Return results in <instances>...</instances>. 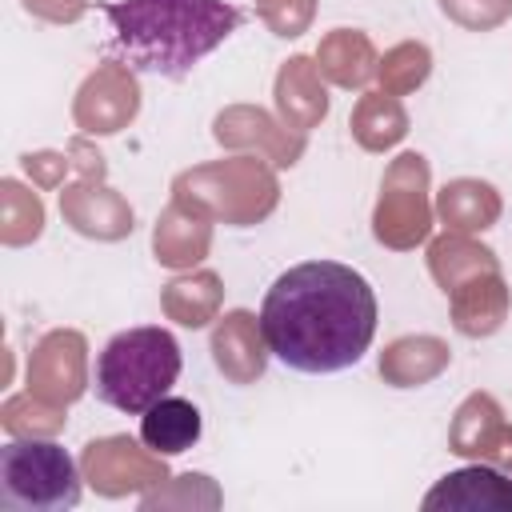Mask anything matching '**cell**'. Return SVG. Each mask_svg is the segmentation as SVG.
<instances>
[{"label":"cell","mask_w":512,"mask_h":512,"mask_svg":"<svg viewBox=\"0 0 512 512\" xmlns=\"http://www.w3.org/2000/svg\"><path fill=\"white\" fill-rule=\"evenodd\" d=\"M172 200L204 212L212 224L252 228L268 220L280 204L276 168L256 152H236L224 160L192 164L172 176Z\"/></svg>","instance_id":"obj_3"},{"label":"cell","mask_w":512,"mask_h":512,"mask_svg":"<svg viewBox=\"0 0 512 512\" xmlns=\"http://www.w3.org/2000/svg\"><path fill=\"white\" fill-rule=\"evenodd\" d=\"M448 452L492 468H512V420L492 392H472L460 400L448 424Z\"/></svg>","instance_id":"obj_11"},{"label":"cell","mask_w":512,"mask_h":512,"mask_svg":"<svg viewBox=\"0 0 512 512\" xmlns=\"http://www.w3.org/2000/svg\"><path fill=\"white\" fill-rule=\"evenodd\" d=\"M448 308H452V328L460 336L484 340L504 328L508 308H512V288L504 272H480L448 292Z\"/></svg>","instance_id":"obj_17"},{"label":"cell","mask_w":512,"mask_h":512,"mask_svg":"<svg viewBox=\"0 0 512 512\" xmlns=\"http://www.w3.org/2000/svg\"><path fill=\"white\" fill-rule=\"evenodd\" d=\"M420 508L424 512H512V480H504L500 468L472 460L468 468L440 476L420 500Z\"/></svg>","instance_id":"obj_14"},{"label":"cell","mask_w":512,"mask_h":512,"mask_svg":"<svg viewBox=\"0 0 512 512\" xmlns=\"http://www.w3.org/2000/svg\"><path fill=\"white\" fill-rule=\"evenodd\" d=\"M408 112L400 104V96H388V92H364L352 108V140L364 148V152H388L396 148L404 136H408Z\"/></svg>","instance_id":"obj_24"},{"label":"cell","mask_w":512,"mask_h":512,"mask_svg":"<svg viewBox=\"0 0 512 512\" xmlns=\"http://www.w3.org/2000/svg\"><path fill=\"white\" fill-rule=\"evenodd\" d=\"M220 488L212 484V476L204 472H184V476H168L160 488L144 492L140 496V508L144 512H156V508H220Z\"/></svg>","instance_id":"obj_28"},{"label":"cell","mask_w":512,"mask_h":512,"mask_svg":"<svg viewBox=\"0 0 512 512\" xmlns=\"http://www.w3.org/2000/svg\"><path fill=\"white\" fill-rule=\"evenodd\" d=\"M208 248H212V220L180 200H168L152 224V256L172 272H188L208 256Z\"/></svg>","instance_id":"obj_16"},{"label":"cell","mask_w":512,"mask_h":512,"mask_svg":"<svg viewBox=\"0 0 512 512\" xmlns=\"http://www.w3.org/2000/svg\"><path fill=\"white\" fill-rule=\"evenodd\" d=\"M436 220L444 224V232H460V236H480L488 232L500 212H504V200L500 192L488 184V180H476V176H456L448 180L440 192H436Z\"/></svg>","instance_id":"obj_18"},{"label":"cell","mask_w":512,"mask_h":512,"mask_svg":"<svg viewBox=\"0 0 512 512\" xmlns=\"http://www.w3.org/2000/svg\"><path fill=\"white\" fill-rule=\"evenodd\" d=\"M428 76H432V52H428V44H420V40L392 44V48L380 56V68H376L380 92H388V96H408V92H416Z\"/></svg>","instance_id":"obj_27"},{"label":"cell","mask_w":512,"mask_h":512,"mask_svg":"<svg viewBox=\"0 0 512 512\" xmlns=\"http://www.w3.org/2000/svg\"><path fill=\"white\" fill-rule=\"evenodd\" d=\"M44 232V200L20 180H0V240L8 248H24Z\"/></svg>","instance_id":"obj_25"},{"label":"cell","mask_w":512,"mask_h":512,"mask_svg":"<svg viewBox=\"0 0 512 512\" xmlns=\"http://www.w3.org/2000/svg\"><path fill=\"white\" fill-rule=\"evenodd\" d=\"M28 16L48 20V24H76L92 0H20Z\"/></svg>","instance_id":"obj_32"},{"label":"cell","mask_w":512,"mask_h":512,"mask_svg":"<svg viewBox=\"0 0 512 512\" xmlns=\"http://www.w3.org/2000/svg\"><path fill=\"white\" fill-rule=\"evenodd\" d=\"M60 216L72 232L104 244H116L136 228L132 204L108 180H92V176H76L72 184L60 188Z\"/></svg>","instance_id":"obj_12"},{"label":"cell","mask_w":512,"mask_h":512,"mask_svg":"<svg viewBox=\"0 0 512 512\" xmlns=\"http://www.w3.org/2000/svg\"><path fill=\"white\" fill-rule=\"evenodd\" d=\"M272 96H276V116L300 136L320 128V120L328 116V88L316 68V56H288L276 72Z\"/></svg>","instance_id":"obj_15"},{"label":"cell","mask_w":512,"mask_h":512,"mask_svg":"<svg viewBox=\"0 0 512 512\" xmlns=\"http://www.w3.org/2000/svg\"><path fill=\"white\" fill-rule=\"evenodd\" d=\"M68 416H64V404H52V400H40L32 392H20V396H8L0 404V428L8 436H20V440H52L56 432H64Z\"/></svg>","instance_id":"obj_26"},{"label":"cell","mask_w":512,"mask_h":512,"mask_svg":"<svg viewBox=\"0 0 512 512\" xmlns=\"http://www.w3.org/2000/svg\"><path fill=\"white\" fill-rule=\"evenodd\" d=\"M436 4L464 32H492L512 16V0H436Z\"/></svg>","instance_id":"obj_30"},{"label":"cell","mask_w":512,"mask_h":512,"mask_svg":"<svg viewBox=\"0 0 512 512\" xmlns=\"http://www.w3.org/2000/svg\"><path fill=\"white\" fill-rule=\"evenodd\" d=\"M312 56H316L320 76L328 84H336V88H348V92L364 88L376 76V68H380V52L368 40V32H360V28H332V32H324Z\"/></svg>","instance_id":"obj_20"},{"label":"cell","mask_w":512,"mask_h":512,"mask_svg":"<svg viewBox=\"0 0 512 512\" xmlns=\"http://www.w3.org/2000/svg\"><path fill=\"white\" fill-rule=\"evenodd\" d=\"M140 116V80L136 68L120 60L96 64L72 96V124L84 136H116Z\"/></svg>","instance_id":"obj_8"},{"label":"cell","mask_w":512,"mask_h":512,"mask_svg":"<svg viewBox=\"0 0 512 512\" xmlns=\"http://www.w3.org/2000/svg\"><path fill=\"white\" fill-rule=\"evenodd\" d=\"M208 352H212L216 372L240 388L256 384L268 368V356H272L264 328H260V316H252L248 308H232V312L216 316L212 336H208Z\"/></svg>","instance_id":"obj_13"},{"label":"cell","mask_w":512,"mask_h":512,"mask_svg":"<svg viewBox=\"0 0 512 512\" xmlns=\"http://www.w3.org/2000/svg\"><path fill=\"white\" fill-rule=\"evenodd\" d=\"M28 392L52 404H76L88 392V340L76 328H52L28 356Z\"/></svg>","instance_id":"obj_10"},{"label":"cell","mask_w":512,"mask_h":512,"mask_svg":"<svg viewBox=\"0 0 512 512\" xmlns=\"http://www.w3.org/2000/svg\"><path fill=\"white\" fill-rule=\"evenodd\" d=\"M180 376V344L168 328L144 324L116 332L96 360V396L128 416L148 412Z\"/></svg>","instance_id":"obj_4"},{"label":"cell","mask_w":512,"mask_h":512,"mask_svg":"<svg viewBox=\"0 0 512 512\" xmlns=\"http://www.w3.org/2000/svg\"><path fill=\"white\" fill-rule=\"evenodd\" d=\"M20 168H24V172H28V180H32L36 188H44V192L64 188V180H68V176H76V160H72L68 144H64V152H56V148L24 152V156H20Z\"/></svg>","instance_id":"obj_31"},{"label":"cell","mask_w":512,"mask_h":512,"mask_svg":"<svg viewBox=\"0 0 512 512\" xmlns=\"http://www.w3.org/2000/svg\"><path fill=\"white\" fill-rule=\"evenodd\" d=\"M200 408L180 396H160L148 412H140V440L160 456H180L200 440Z\"/></svg>","instance_id":"obj_23"},{"label":"cell","mask_w":512,"mask_h":512,"mask_svg":"<svg viewBox=\"0 0 512 512\" xmlns=\"http://www.w3.org/2000/svg\"><path fill=\"white\" fill-rule=\"evenodd\" d=\"M256 16L272 36L296 40L312 28L316 20V0H256Z\"/></svg>","instance_id":"obj_29"},{"label":"cell","mask_w":512,"mask_h":512,"mask_svg":"<svg viewBox=\"0 0 512 512\" xmlns=\"http://www.w3.org/2000/svg\"><path fill=\"white\" fill-rule=\"evenodd\" d=\"M432 168L420 152H400L380 180V196L372 208V236L392 252H412L432 236L436 208L428 200Z\"/></svg>","instance_id":"obj_6"},{"label":"cell","mask_w":512,"mask_h":512,"mask_svg":"<svg viewBox=\"0 0 512 512\" xmlns=\"http://www.w3.org/2000/svg\"><path fill=\"white\" fill-rule=\"evenodd\" d=\"M428 272L440 284V292L448 296L456 284H464V280H472L480 272H500V256L488 244L472 240V236L444 232V236L428 240Z\"/></svg>","instance_id":"obj_22"},{"label":"cell","mask_w":512,"mask_h":512,"mask_svg":"<svg viewBox=\"0 0 512 512\" xmlns=\"http://www.w3.org/2000/svg\"><path fill=\"white\" fill-rule=\"evenodd\" d=\"M260 328L280 364L308 376L344 372L376 336V292L340 260H304L268 288Z\"/></svg>","instance_id":"obj_1"},{"label":"cell","mask_w":512,"mask_h":512,"mask_svg":"<svg viewBox=\"0 0 512 512\" xmlns=\"http://www.w3.org/2000/svg\"><path fill=\"white\" fill-rule=\"evenodd\" d=\"M84 472L56 440H12L0 448V504L20 512H64L80 504Z\"/></svg>","instance_id":"obj_5"},{"label":"cell","mask_w":512,"mask_h":512,"mask_svg":"<svg viewBox=\"0 0 512 512\" xmlns=\"http://www.w3.org/2000/svg\"><path fill=\"white\" fill-rule=\"evenodd\" d=\"M80 472H84V484L108 500L144 496L168 480L164 456L152 452L144 440H132L128 432L88 440L80 452Z\"/></svg>","instance_id":"obj_7"},{"label":"cell","mask_w":512,"mask_h":512,"mask_svg":"<svg viewBox=\"0 0 512 512\" xmlns=\"http://www.w3.org/2000/svg\"><path fill=\"white\" fill-rule=\"evenodd\" d=\"M448 364H452L448 340L416 332V336H396L392 344H384L376 368L388 388H420V384H432Z\"/></svg>","instance_id":"obj_19"},{"label":"cell","mask_w":512,"mask_h":512,"mask_svg":"<svg viewBox=\"0 0 512 512\" xmlns=\"http://www.w3.org/2000/svg\"><path fill=\"white\" fill-rule=\"evenodd\" d=\"M212 140L220 148H232V152H256L272 168L300 164V156L308 148V140L300 132H292L280 116H272L260 104H228V108H220L216 120H212Z\"/></svg>","instance_id":"obj_9"},{"label":"cell","mask_w":512,"mask_h":512,"mask_svg":"<svg viewBox=\"0 0 512 512\" xmlns=\"http://www.w3.org/2000/svg\"><path fill=\"white\" fill-rule=\"evenodd\" d=\"M100 12L128 68L168 80H184L240 28V8L224 0H116Z\"/></svg>","instance_id":"obj_2"},{"label":"cell","mask_w":512,"mask_h":512,"mask_svg":"<svg viewBox=\"0 0 512 512\" xmlns=\"http://www.w3.org/2000/svg\"><path fill=\"white\" fill-rule=\"evenodd\" d=\"M224 284L212 268H188L184 276L168 280L160 292V312L180 328H204L220 316Z\"/></svg>","instance_id":"obj_21"}]
</instances>
